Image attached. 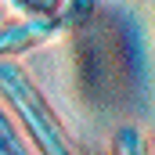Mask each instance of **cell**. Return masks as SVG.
<instances>
[{"instance_id": "1", "label": "cell", "mask_w": 155, "mask_h": 155, "mask_svg": "<svg viewBox=\"0 0 155 155\" xmlns=\"http://www.w3.org/2000/svg\"><path fill=\"white\" fill-rule=\"evenodd\" d=\"M0 105L36 155H76V141L69 126L54 112L51 97L40 90L22 61H0Z\"/></svg>"}, {"instance_id": "2", "label": "cell", "mask_w": 155, "mask_h": 155, "mask_svg": "<svg viewBox=\"0 0 155 155\" xmlns=\"http://www.w3.org/2000/svg\"><path fill=\"white\" fill-rule=\"evenodd\" d=\"M61 15H15L0 22V61H18L61 33Z\"/></svg>"}, {"instance_id": "3", "label": "cell", "mask_w": 155, "mask_h": 155, "mask_svg": "<svg viewBox=\"0 0 155 155\" xmlns=\"http://www.w3.org/2000/svg\"><path fill=\"white\" fill-rule=\"evenodd\" d=\"M112 155H152L148 152V134L137 123H123L112 134Z\"/></svg>"}, {"instance_id": "4", "label": "cell", "mask_w": 155, "mask_h": 155, "mask_svg": "<svg viewBox=\"0 0 155 155\" xmlns=\"http://www.w3.org/2000/svg\"><path fill=\"white\" fill-rule=\"evenodd\" d=\"M0 155H36L33 144L22 137V130L15 126V119L7 116L4 105H0Z\"/></svg>"}, {"instance_id": "5", "label": "cell", "mask_w": 155, "mask_h": 155, "mask_svg": "<svg viewBox=\"0 0 155 155\" xmlns=\"http://www.w3.org/2000/svg\"><path fill=\"white\" fill-rule=\"evenodd\" d=\"M18 15H61L65 0H7Z\"/></svg>"}]
</instances>
